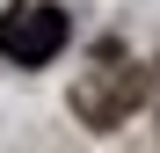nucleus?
<instances>
[{
    "label": "nucleus",
    "mask_w": 160,
    "mask_h": 153,
    "mask_svg": "<svg viewBox=\"0 0 160 153\" xmlns=\"http://www.w3.org/2000/svg\"><path fill=\"white\" fill-rule=\"evenodd\" d=\"M138 88H146V73H138V66H117V73H109V88H102V80L80 88V110H88L95 124H109V117H124L131 102H138Z\"/></svg>",
    "instance_id": "obj_2"
},
{
    "label": "nucleus",
    "mask_w": 160,
    "mask_h": 153,
    "mask_svg": "<svg viewBox=\"0 0 160 153\" xmlns=\"http://www.w3.org/2000/svg\"><path fill=\"white\" fill-rule=\"evenodd\" d=\"M66 51V8L58 0H15L0 15V59L15 66H51Z\"/></svg>",
    "instance_id": "obj_1"
}]
</instances>
